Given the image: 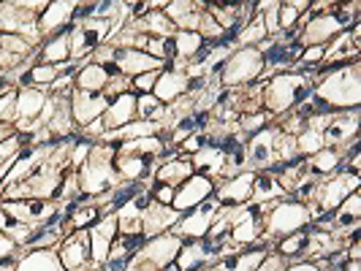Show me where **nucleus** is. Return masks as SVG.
<instances>
[{"mask_svg": "<svg viewBox=\"0 0 361 271\" xmlns=\"http://www.w3.org/2000/svg\"><path fill=\"white\" fill-rule=\"evenodd\" d=\"M280 133V125L271 122L264 130H258L245 141V152H247V168L250 171H264L267 165L274 163V139Z\"/></svg>", "mask_w": 361, "mask_h": 271, "instance_id": "f3484780", "label": "nucleus"}, {"mask_svg": "<svg viewBox=\"0 0 361 271\" xmlns=\"http://www.w3.org/2000/svg\"><path fill=\"white\" fill-rule=\"evenodd\" d=\"M307 163H310V177H312V179H326V177H331V174L337 171V165L343 163V149H337V146H324L321 152L310 155Z\"/></svg>", "mask_w": 361, "mask_h": 271, "instance_id": "473e14b6", "label": "nucleus"}, {"mask_svg": "<svg viewBox=\"0 0 361 271\" xmlns=\"http://www.w3.org/2000/svg\"><path fill=\"white\" fill-rule=\"evenodd\" d=\"M149 198L155 201V203H161V206H171V201H174V190L177 187H171V184H158V182H149Z\"/></svg>", "mask_w": 361, "mask_h": 271, "instance_id": "c03bdc74", "label": "nucleus"}, {"mask_svg": "<svg viewBox=\"0 0 361 271\" xmlns=\"http://www.w3.org/2000/svg\"><path fill=\"white\" fill-rule=\"evenodd\" d=\"M133 120H139V117H136V95H133V92H123V95L111 98L106 111H104V117H101L106 133H114V130H120V127L130 125Z\"/></svg>", "mask_w": 361, "mask_h": 271, "instance_id": "5701e85b", "label": "nucleus"}, {"mask_svg": "<svg viewBox=\"0 0 361 271\" xmlns=\"http://www.w3.org/2000/svg\"><path fill=\"white\" fill-rule=\"evenodd\" d=\"M264 76V54L258 49H234L220 73V84L228 90H242Z\"/></svg>", "mask_w": 361, "mask_h": 271, "instance_id": "423d86ee", "label": "nucleus"}, {"mask_svg": "<svg viewBox=\"0 0 361 271\" xmlns=\"http://www.w3.org/2000/svg\"><path fill=\"white\" fill-rule=\"evenodd\" d=\"M353 141H359V108L331 114L329 117V125L324 130V144L337 146V149L345 152Z\"/></svg>", "mask_w": 361, "mask_h": 271, "instance_id": "4468645a", "label": "nucleus"}, {"mask_svg": "<svg viewBox=\"0 0 361 271\" xmlns=\"http://www.w3.org/2000/svg\"><path fill=\"white\" fill-rule=\"evenodd\" d=\"M359 182H361V177H353V174H331V177H326V179L318 182L312 203H318L326 212H337V206H340L350 193L359 190Z\"/></svg>", "mask_w": 361, "mask_h": 271, "instance_id": "9d476101", "label": "nucleus"}, {"mask_svg": "<svg viewBox=\"0 0 361 271\" xmlns=\"http://www.w3.org/2000/svg\"><path fill=\"white\" fill-rule=\"evenodd\" d=\"M307 228V225H305ZM299 231V234H290V236H283V239H277L274 241V247H271V253H277L286 263H293V260H305V253H307V241H310V234L307 231Z\"/></svg>", "mask_w": 361, "mask_h": 271, "instance_id": "72a5a7b5", "label": "nucleus"}, {"mask_svg": "<svg viewBox=\"0 0 361 271\" xmlns=\"http://www.w3.org/2000/svg\"><path fill=\"white\" fill-rule=\"evenodd\" d=\"M177 220H180V212H174L171 206H161V203L149 201V206L142 212V234H145L147 239H149V236L166 234V231H171V228L177 225Z\"/></svg>", "mask_w": 361, "mask_h": 271, "instance_id": "bb28decb", "label": "nucleus"}, {"mask_svg": "<svg viewBox=\"0 0 361 271\" xmlns=\"http://www.w3.org/2000/svg\"><path fill=\"white\" fill-rule=\"evenodd\" d=\"M14 133H17V127L14 125H0V144H3L6 139H11Z\"/></svg>", "mask_w": 361, "mask_h": 271, "instance_id": "3c124183", "label": "nucleus"}, {"mask_svg": "<svg viewBox=\"0 0 361 271\" xmlns=\"http://www.w3.org/2000/svg\"><path fill=\"white\" fill-rule=\"evenodd\" d=\"M199 271H209V269H199Z\"/></svg>", "mask_w": 361, "mask_h": 271, "instance_id": "4d7b16f0", "label": "nucleus"}, {"mask_svg": "<svg viewBox=\"0 0 361 271\" xmlns=\"http://www.w3.org/2000/svg\"><path fill=\"white\" fill-rule=\"evenodd\" d=\"M136 117L147 120V122H161V125H166V106H163L152 92L149 95H136Z\"/></svg>", "mask_w": 361, "mask_h": 271, "instance_id": "4c0bfd02", "label": "nucleus"}, {"mask_svg": "<svg viewBox=\"0 0 361 271\" xmlns=\"http://www.w3.org/2000/svg\"><path fill=\"white\" fill-rule=\"evenodd\" d=\"M188 84H190L188 73L177 71L171 63H166V65H163V71H161V76H158V82H155V90H152V95L161 101L163 106H171L174 101H180L182 95H188Z\"/></svg>", "mask_w": 361, "mask_h": 271, "instance_id": "4be33fe9", "label": "nucleus"}, {"mask_svg": "<svg viewBox=\"0 0 361 271\" xmlns=\"http://www.w3.org/2000/svg\"><path fill=\"white\" fill-rule=\"evenodd\" d=\"M117 217L114 215H101V220L87 228V239H90V258L92 266L101 269L109 260V250H111V241L117 239Z\"/></svg>", "mask_w": 361, "mask_h": 271, "instance_id": "aec40b11", "label": "nucleus"}, {"mask_svg": "<svg viewBox=\"0 0 361 271\" xmlns=\"http://www.w3.org/2000/svg\"><path fill=\"white\" fill-rule=\"evenodd\" d=\"M204 46V38L196 30H177L174 33V49H177V60H190L193 54Z\"/></svg>", "mask_w": 361, "mask_h": 271, "instance_id": "58836bf2", "label": "nucleus"}, {"mask_svg": "<svg viewBox=\"0 0 361 271\" xmlns=\"http://www.w3.org/2000/svg\"><path fill=\"white\" fill-rule=\"evenodd\" d=\"M161 271H180V266H177V263H169V266H166V269H161Z\"/></svg>", "mask_w": 361, "mask_h": 271, "instance_id": "864d4df0", "label": "nucleus"}, {"mask_svg": "<svg viewBox=\"0 0 361 271\" xmlns=\"http://www.w3.org/2000/svg\"><path fill=\"white\" fill-rule=\"evenodd\" d=\"M315 95L334 111H350L361 106V60H353L348 68L324 76L315 84Z\"/></svg>", "mask_w": 361, "mask_h": 271, "instance_id": "7ed1b4c3", "label": "nucleus"}, {"mask_svg": "<svg viewBox=\"0 0 361 271\" xmlns=\"http://www.w3.org/2000/svg\"><path fill=\"white\" fill-rule=\"evenodd\" d=\"M253 179L255 171H239L231 179L215 182V196L212 198L220 203V209H236L245 206L253 198Z\"/></svg>", "mask_w": 361, "mask_h": 271, "instance_id": "f8f14e48", "label": "nucleus"}, {"mask_svg": "<svg viewBox=\"0 0 361 271\" xmlns=\"http://www.w3.org/2000/svg\"><path fill=\"white\" fill-rule=\"evenodd\" d=\"M114 217H117V231L120 234H142V209H136L133 203L117 209Z\"/></svg>", "mask_w": 361, "mask_h": 271, "instance_id": "ea45409f", "label": "nucleus"}, {"mask_svg": "<svg viewBox=\"0 0 361 271\" xmlns=\"http://www.w3.org/2000/svg\"><path fill=\"white\" fill-rule=\"evenodd\" d=\"M17 120V90L0 95V125H14Z\"/></svg>", "mask_w": 361, "mask_h": 271, "instance_id": "79ce46f5", "label": "nucleus"}, {"mask_svg": "<svg viewBox=\"0 0 361 271\" xmlns=\"http://www.w3.org/2000/svg\"><path fill=\"white\" fill-rule=\"evenodd\" d=\"M283 271H324V266H318L312 260H293V263H286Z\"/></svg>", "mask_w": 361, "mask_h": 271, "instance_id": "8fccbe9b", "label": "nucleus"}, {"mask_svg": "<svg viewBox=\"0 0 361 271\" xmlns=\"http://www.w3.org/2000/svg\"><path fill=\"white\" fill-rule=\"evenodd\" d=\"M290 198L286 184L280 182V177L267 174V171H255L253 179V203H274V201H286Z\"/></svg>", "mask_w": 361, "mask_h": 271, "instance_id": "c85d7f7f", "label": "nucleus"}, {"mask_svg": "<svg viewBox=\"0 0 361 271\" xmlns=\"http://www.w3.org/2000/svg\"><path fill=\"white\" fill-rule=\"evenodd\" d=\"M190 163H193V171L196 174H204L209 179H220V171H223V163H226V155L215 149V146H204L196 155H190Z\"/></svg>", "mask_w": 361, "mask_h": 271, "instance_id": "f704fd0d", "label": "nucleus"}, {"mask_svg": "<svg viewBox=\"0 0 361 271\" xmlns=\"http://www.w3.org/2000/svg\"><path fill=\"white\" fill-rule=\"evenodd\" d=\"M204 146H207V133H193V136H188L177 149H180V155L190 158V155H196V152L204 149Z\"/></svg>", "mask_w": 361, "mask_h": 271, "instance_id": "49530a36", "label": "nucleus"}, {"mask_svg": "<svg viewBox=\"0 0 361 271\" xmlns=\"http://www.w3.org/2000/svg\"><path fill=\"white\" fill-rule=\"evenodd\" d=\"M158 76H161V71H149V73L133 76V79H130V92H133V95H149V92L155 90Z\"/></svg>", "mask_w": 361, "mask_h": 271, "instance_id": "37998d69", "label": "nucleus"}, {"mask_svg": "<svg viewBox=\"0 0 361 271\" xmlns=\"http://www.w3.org/2000/svg\"><path fill=\"white\" fill-rule=\"evenodd\" d=\"M180 250H182V239L177 234H171V231H166V234L149 236L145 247L133 255V263L145 271H161L169 263L177 260Z\"/></svg>", "mask_w": 361, "mask_h": 271, "instance_id": "6e6552de", "label": "nucleus"}, {"mask_svg": "<svg viewBox=\"0 0 361 271\" xmlns=\"http://www.w3.org/2000/svg\"><path fill=\"white\" fill-rule=\"evenodd\" d=\"M3 212L14 222H27V225H41L47 217H52L60 203L57 201H38V198H22V201H0Z\"/></svg>", "mask_w": 361, "mask_h": 271, "instance_id": "2eb2a0df", "label": "nucleus"}, {"mask_svg": "<svg viewBox=\"0 0 361 271\" xmlns=\"http://www.w3.org/2000/svg\"><path fill=\"white\" fill-rule=\"evenodd\" d=\"M68 60H71V36L68 33H57L52 38H44L41 46L36 49V63L63 65Z\"/></svg>", "mask_w": 361, "mask_h": 271, "instance_id": "cd10ccee", "label": "nucleus"}, {"mask_svg": "<svg viewBox=\"0 0 361 271\" xmlns=\"http://www.w3.org/2000/svg\"><path fill=\"white\" fill-rule=\"evenodd\" d=\"M8 222H11V220H8V215H6V212H3V206H0V231H6V228H8Z\"/></svg>", "mask_w": 361, "mask_h": 271, "instance_id": "603ef678", "label": "nucleus"}, {"mask_svg": "<svg viewBox=\"0 0 361 271\" xmlns=\"http://www.w3.org/2000/svg\"><path fill=\"white\" fill-rule=\"evenodd\" d=\"M98 220H101V209H98V203H95V198H92L90 206H79V209L68 217V222L63 225V236L73 234V231H87V228H92Z\"/></svg>", "mask_w": 361, "mask_h": 271, "instance_id": "e433bc0d", "label": "nucleus"}, {"mask_svg": "<svg viewBox=\"0 0 361 271\" xmlns=\"http://www.w3.org/2000/svg\"><path fill=\"white\" fill-rule=\"evenodd\" d=\"M217 215H220V203H217L215 198L204 201L201 206H196V209H190V212L180 215L177 225L171 228V234H177L182 241L204 239V236L209 234V228H212V222H215Z\"/></svg>", "mask_w": 361, "mask_h": 271, "instance_id": "1a4fd4ad", "label": "nucleus"}, {"mask_svg": "<svg viewBox=\"0 0 361 271\" xmlns=\"http://www.w3.org/2000/svg\"><path fill=\"white\" fill-rule=\"evenodd\" d=\"M271 209V203H245V206H236L228 209V220H231V231H228V241L245 250L250 247L253 241H258L264 236V220L267 212Z\"/></svg>", "mask_w": 361, "mask_h": 271, "instance_id": "39448f33", "label": "nucleus"}, {"mask_svg": "<svg viewBox=\"0 0 361 271\" xmlns=\"http://www.w3.org/2000/svg\"><path fill=\"white\" fill-rule=\"evenodd\" d=\"M155 168H158V160H155V158H145V155L128 152V149H120V144H117L114 171H117L120 182H145V184H149Z\"/></svg>", "mask_w": 361, "mask_h": 271, "instance_id": "dca6fc26", "label": "nucleus"}, {"mask_svg": "<svg viewBox=\"0 0 361 271\" xmlns=\"http://www.w3.org/2000/svg\"><path fill=\"white\" fill-rule=\"evenodd\" d=\"M114 65H117V71L123 73L126 79H133L139 73L163 71L161 60L149 57L147 52H139V49H117L114 52Z\"/></svg>", "mask_w": 361, "mask_h": 271, "instance_id": "393cba45", "label": "nucleus"}, {"mask_svg": "<svg viewBox=\"0 0 361 271\" xmlns=\"http://www.w3.org/2000/svg\"><path fill=\"white\" fill-rule=\"evenodd\" d=\"M305 225H310V209L307 203L302 201H274L271 209L267 212V220H264V236L277 241L283 236L299 234Z\"/></svg>", "mask_w": 361, "mask_h": 271, "instance_id": "20e7f679", "label": "nucleus"}, {"mask_svg": "<svg viewBox=\"0 0 361 271\" xmlns=\"http://www.w3.org/2000/svg\"><path fill=\"white\" fill-rule=\"evenodd\" d=\"M264 255L267 253H258V250H239V253L217 258L209 271H255Z\"/></svg>", "mask_w": 361, "mask_h": 271, "instance_id": "2f4dec72", "label": "nucleus"}, {"mask_svg": "<svg viewBox=\"0 0 361 271\" xmlns=\"http://www.w3.org/2000/svg\"><path fill=\"white\" fill-rule=\"evenodd\" d=\"M14 271H66L57 250H19Z\"/></svg>", "mask_w": 361, "mask_h": 271, "instance_id": "c756f323", "label": "nucleus"}, {"mask_svg": "<svg viewBox=\"0 0 361 271\" xmlns=\"http://www.w3.org/2000/svg\"><path fill=\"white\" fill-rule=\"evenodd\" d=\"M19 152H22V144H19V136L14 133L11 139H6V141L0 144V165H6V163H14V160H17Z\"/></svg>", "mask_w": 361, "mask_h": 271, "instance_id": "a18cd8bd", "label": "nucleus"}, {"mask_svg": "<svg viewBox=\"0 0 361 271\" xmlns=\"http://www.w3.org/2000/svg\"><path fill=\"white\" fill-rule=\"evenodd\" d=\"M130 22V19H128ZM139 33H145V36H152V38H171L177 33V27L171 25V19L166 17L163 11H149L145 19H136V22H130Z\"/></svg>", "mask_w": 361, "mask_h": 271, "instance_id": "c9c22d12", "label": "nucleus"}, {"mask_svg": "<svg viewBox=\"0 0 361 271\" xmlns=\"http://www.w3.org/2000/svg\"><path fill=\"white\" fill-rule=\"evenodd\" d=\"M196 171H193V163L185 155H174V158H163L158 160V168L152 174V182L158 184H171V187H180L185 179H190Z\"/></svg>", "mask_w": 361, "mask_h": 271, "instance_id": "a878e982", "label": "nucleus"}, {"mask_svg": "<svg viewBox=\"0 0 361 271\" xmlns=\"http://www.w3.org/2000/svg\"><path fill=\"white\" fill-rule=\"evenodd\" d=\"M73 82H76V90L104 92L109 84V73L104 65H98V63H92V60H85V63L79 65L76 76H73Z\"/></svg>", "mask_w": 361, "mask_h": 271, "instance_id": "7c9ffc66", "label": "nucleus"}, {"mask_svg": "<svg viewBox=\"0 0 361 271\" xmlns=\"http://www.w3.org/2000/svg\"><path fill=\"white\" fill-rule=\"evenodd\" d=\"M114 155H117V141H95L90 158L79 165L76 182L87 198H101L120 184V177L114 171Z\"/></svg>", "mask_w": 361, "mask_h": 271, "instance_id": "f03ea898", "label": "nucleus"}, {"mask_svg": "<svg viewBox=\"0 0 361 271\" xmlns=\"http://www.w3.org/2000/svg\"><path fill=\"white\" fill-rule=\"evenodd\" d=\"M204 11H207V3H193V0H169V3H163V14L171 19V25L177 30H199Z\"/></svg>", "mask_w": 361, "mask_h": 271, "instance_id": "b1692460", "label": "nucleus"}, {"mask_svg": "<svg viewBox=\"0 0 361 271\" xmlns=\"http://www.w3.org/2000/svg\"><path fill=\"white\" fill-rule=\"evenodd\" d=\"M0 33L8 36H22L27 44L41 46V33H38V11L27 6V0H14V3H0Z\"/></svg>", "mask_w": 361, "mask_h": 271, "instance_id": "0eeeda50", "label": "nucleus"}, {"mask_svg": "<svg viewBox=\"0 0 361 271\" xmlns=\"http://www.w3.org/2000/svg\"><path fill=\"white\" fill-rule=\"evenodd\" d=\"M57 73H60V68H57V65H47V63H33V65L27 68L30 84L38 87V90H49V84L57 79Z\"/></svg>", "mask_w": 361, "mask_h": 271, "instance_id": "a19ab883", "label": "nucleus"}, {"mask_svg": "<svg viewBox=\"0 0 361 271\" xmlns=\"http://www.w3.org/2000/svg\"><path fill=\"white\" fill-rule=\"evenodd\" d=\"M212 196H215V179H209V177H204V174H193L190 179H185L180 187L174 190L171 209L185 215V212L201 206L204 201H209Z\"/></svg>", "mask_w": 361, "mask_h": 271, "instance_id": "ddd939ff", "label": "nucleus"}, {"mask_svg": "<svg viewBox=\"0 0 361 271\" xmlns=\"http://www.w3.org/2000/svg\"><path fill=\"white\" fill-rule=\"evenodd\" d=\"M283 269H286V260H283L277 253H267L255 271H283Z\"/></svg>", "mask_w": 361, "mask_h": 271, "instance_id": "de8ad7c7", "label": "nucleus"}, {"mask_svg": "<svg viewBox=\"0 0 361 271\" xmlns=\"http://www.w3.org/2000/svg\"><path fill=\"white\" fill-rule=\"evenodd\" d=\"M57 258L66 271H98L92 266L87 231H73V234L63 236V241L57 247Z\"/></svg>", "mask_w": 361, "mask_h": 271, "instance_id": "9b49d317", "label": "nucleus"}, {"mask_svg": "<svg viewBox=\"0 0 361 271\" xmlns=\"http://www.w3.org/2000/svg\"><path fill=\"white\" fill-rule=\"evenodd\" d=\"M109 106V98L104 92H85V90H73L71 95V114H73V125L76 130L87 127L90 122L101 120L104 111Z\"/></svg>", "mask_w": 361, "mask_h": 271, "instance_id": "6ab92c4d", "label": "nucleus"}, {"mask_svg": "<svg viewBox=\"0 0 361 271\" xmlns=\"http://www.w3.org/2000/svg\"><path fill=\"white\" fill-rule=\"evenodd\" d=\"M123 271H145V269H139L136 263H130V266H128V269H123Z\"/></svg>", "mask_w": 361, "mask_h": 271, "instance_id": "5fc2aeb1", "label": "nucleus"}, {"mask_svg": "<svg viewBox=\"0 0 361 271\" xmlns=\"http://www.w3.org/2000/svg\"><path fill=\"white\" fill-rule=\"evenodd\" d=\"M73 11H76L73 0H47L44 11L38 14V33H41V38H52L57 33H63L73 22Z\"/></svg>", "mask_w": 361, "mask_h": 271, "instance_id": "a211bd4d", "label": "nucleus"}, {"mask_svg": "<svg viewBox=\"0 0 361 271\" xmlns=\"http://www.w3.org/2000/svg\"><path fill=\"white\" fill-rule=\"evenodd\" d=\"M312 92H315L312 73L280 71L271 79H267L264 92H261V103H264V111L274 120V117L290 114L299 103H305Z\"/></svg>", "mask_w": 361, "mask_h": 271, "instance_id": "f257e3e1", "label": "nucleus"}, {"mask_svg": "<svg viewBox=\"0 0 361 271\" xmlns=\"http://www.w3.org/2000/svg\"><path fill=\"white\" fill-rule=\"evenodd\" d=\"M217 260V247L207 239H193V241H182V250L177 255V266L180 271H199V269H212Z\"/></svg>", "mask_w": 361, "mask_h": 271, "instance_id": "412c9836", "label": "nucleus"}, {"mask_svg": "<svg viewBox=\"0 0 361 271\" xmlns=\"http://www.w3.org/2000/svg\"><path fill=\"white\" fill-rule=\"evenodd\" d=\"M8 255H19V244L0 231V258H8Z\"/></svg>", "mask_w": 361, "mask_h": 271, "instance_id": "09e8293b", "label": "nucleus"}, {"mask_svg": "<svg viewBox=\"0 0 361 271\" xmlns=\"http://www.w3.org/2000/svg\"><path fill=\"white\" fill-rule=\"evenodd\" d=\"M98 271H111V269H106V266H101V269H98Z\"/></svg>", "mask_w": 361, "mask_h": 271, "instance_id": "6e6d98bb", "label": "nucleus"}]
</instances>
